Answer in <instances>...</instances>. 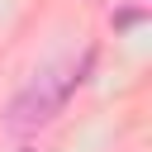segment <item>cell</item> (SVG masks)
Wrapping results in <instances>:
<instances>
[{"instance_id":"cell-1","label":"cell","mask_w":152,"mask_h":152,"mask_svg":"<svg viewBox=\"0 0 152 152\" xmlns=\"http://www.w3.org/2000/svg\"><path fill=\"white\" fill-rule=\"evenodd\" d=\"M95 66V52H86L81 62H62V66H48L38 71L14 100H10V128L28 133V128H43L62 114V104L71 100V90L86 81V71Z\"/></svg>"},{"instance_id":"cell-2","label":"cell","mask_w":152,"mask_h":152,"mask_svg":"<svg viewBox=\"0 0 152 152\" xmlns=\"http://www.w3.org/2000/svg\"><path fill=\"white\" fill-rule=\"evenodd\" d=\"M14 152H33V147H14Z\"/></svg>"}]
</instances>
